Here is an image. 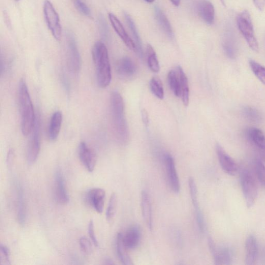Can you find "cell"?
I'll return each instance as SVG.
<instances>
[{"instance_id": "6da1fadb", "label": "cell", "mask_w": 265, "mask_h": 265, "mask_svg": "<svg viewBox=\"0 0 265 265\" xmlns=\"http://www.w3.org/2000/svg\"><path fill=\"white\" fill-rule=\"evenodd\" d=\"M110 105L113 132L119 143L125 144L129 140L130 132L125 115L124 101L118 92L111 93Z\"/></svg>"}, {"instance_id": "7a4b0ae2", "label": "cell", "mask_w": 265, "mask_h": 265, "mask_svg": "<svg viewBox=\"0 0 265 265\" xmlns=\"http://www.w3.org/2000/svg\"><path fill=\"white\" fill-rule=\"evenodd\" d=\"M92 53L99 86L101 88H106L111 80V66L107 47L102 42H97L93 46Z\"/></svg>"}, {"instance_id": "3957f363", "label": "cell", "mask_w": 265, "mask_h": 265, "mask_svg": "<svg viewBox=\"0 0 265 265\" xmlns=\"http://www.w3.org/2000/svg\"><path fill=\"white\" fill-rule=\"evenodd\" d=\"M21 128L24 136L31 134L36 119L34 107L26 81L21 80L18 89Z\"/></svg>"}, {"instance_id": "277c9868", "label": "cell", "mask_w": 265, "mask_h": 265, "mask_svg": "<svg viewBox=\"0 0 265 265\" xmlns=\"http://www.w3.org/2000/svg\"><path fill=\"white\" fill-rule=\"evenodd\" d=\"M238 29L250 48L255 52H259V45L255 37L252 19L249 12L244 10L237 18Z\"/></svg>"}, {"instance_id": "5b68a950", "label": "cell", "mask_w": 265, "mask_h": 265, "mask_svg": "<svg viewBox=\"0 0 265 265\" xmlns=\"http://www.w3.org/2000/svg\"><path fill=\"white\" fill-rule=\"evenodd\" d=\"M240 184L245 201L248 208H251L258 195V187L252 173L247 169H243L240 174Z\"/></svg>"}, {"instance_id": "8992f818", "label": "cell", "mask_w": 265, "mask_h": 265, "mask_svg": "<svg viewBox=\"0 0 265 265\" xmlns=\"http://www.w3.org/2000/svg\"><path fill=\"white\" fill-rule=\"evenodd\" d=\"M30 134L27 148L26 159L28 164L31 165L36 161L41 150V120L39 115L36 116L35 124Z\"/></svg>"}, {"instance_id": "52a82bcc", "label": "cell", "mask_w": 265, "mask_h": 265, "mask_svg": "<svg viewBox=\"0 0 265 265\" xmlns=\"http://www.w3.org/2000/svg\"><path fill=\"white\" fill-rule=\"evenodd\" d=\"M44 14L47 26L54 39L60 41L62 30L59 16L53 5L49 0H46L45 1Z\"/></svg>"}, {"instance_id": "ba28073f", "label": "cell", "mask_w": 265, "mask_h": 265, "mask_svg": "<svg viewBox=\"0 0 265 265\" xmlns=\"http://www.w3.org/2000/svg\"><path fill=\"white\" fill-rule=\"evenodd\" d=\"M68 65L70 70L78 74L81 68V59L77 42L73 35L68 36Z\"/></svg>"}, {"instance_id": "9c48e42d", "label": "cell", "mask_w": 265, "mask_h": 265, "mask_svg": "<svg viewBox=\"0 0 265 265\" xmlns=\"http://www.w3.org/2000/svg\"><path fill=\"white\" fill-rule=\"evenodd\" d=\"M215 150L217 158L223 171L227 174L235 175L238 170V166L235 160L226 152L219 144H216Z\"/></svg>"}, {"instance_id": "30bf717a", "label": "cell", "mask_w": 265, "mask_h": 265, "mask_svg": "<svg viewBox=\"0 0 265 265\" xmlns=\"http://www.w3.org/2000/svg\"><path fill=\"white\" fill-rule=\"evenodd\" d=\"M246 136L257 149L260 159L265 162V135L262 131L257 128H249L246 130Z\"/></svg>"}, {"instance_id": "8fae6325", "label": "cell", "mask_w": 265, "mask_h": 265, "mask_svg": "<svg viewBox=\"0 0 265 265\" xmlns=\"http://www.w3.org/2000/svg\"><path fill=\"white\" fill-rule=\"evenodd\" d=\"M79 155L80 161L89 172L95 168L97 158L94 150L84 142L82 141L79 147Z\"/></svg>"}, {"instance_id": "7c38bea8", "label": "cell", "mask_w": 265, "mask_h": 265, "mask_svg": "<svg viewBox=\"0 0 265 265\" xmlns=\"http://www.w3.org/2000/svg\"><path fill=\"white\" fill-rule=\"evenodd\" d=\"M164 160L166 171L170 187L173 192L178 193L180 191L181 185H180L174 159L171 155L166 154L164 158Z\"/></svg>"}, {"instance_id": "4fadbf2b", "label": "cell", "mask_w": 265, "mask_h": 265, "mask_svg": "<svg viewBox=\"0 0 265 265\" xmlns=\"http://www.w3.org/2000/svg\"><path fill=\"white\" fill-rule=\"evenodd\" d=\"M116 70L120 78L130 80L137 73V66L135 62L129 57H124L118 61Z\"/></svg>"}, {"instance_id": "5bb4252c", "label": "cell", "mask_w": 265, "mask_h": 265, "mask_svg": "<svg viewBox=\"0 0 265 265\" xmlns=\"http://www.w3.org/2000/svg\"><path fill=\"white\" fill-rule=\"evenodd\" d=\"M141 238V229L138 225L130 226L125 234L122 235L123 241L128 250L136 248L140 243Z\"/></svg>"}, {"instance_id": "9a60e30c", "label": "cell", "mask_w": 265, "mask_h": 265, "mask_svg": "<svg viewBox=\"0 0 265 265\" xmlns=\"http://www.w3.org/2000/svg\"><path fill=\"white\" fill-rule=\"evenodd\" d=\"M109 19L113 29L125 43L128 48L132 51L136 52V47L135 43L132 41L125 27L118 20L117 17L112 13L109 14Z\"/></svg>"}, {"instance_id": "2e32d148", "label": "cell", "mask_w": 265, "mask_h": 265, "mask_svg": "<svg viewBox=\"0 0 265 265\" xmlns=\"http://www.w3.org/2000/svg\"><path fill=\"white\" fill-rule=\"evenodd\" d=\"M55 194L56 201L60 204L66 205L69 203L70 197L66 189L63 174L60 169L55 175Z\"/></svg>"}, {"instance_id": "e0dca14e", "label": "cell", "mask_w": 265, "mask_h": 265, "mask_svg": "<svg viewBox=\"0 0 265 265\" xmlns=\"http://www.w3.org/2000/svg\"><path fill=\"white\" fill-rule=\"evenodd\" d=\"M245 264L253 265L256 262L259 253L258 242L256 237L249 235L245 241Z\"/></svg>"}, {"instance_id": "ac0fdd59", "label": "cell", "mask_w": 265, "mask_h": 265, "mask_svg": "<svg viewBox=\"0 0 265 265\" xmlns=\"http://www.w3.org/2000/svg\"><path fill=\"white\" fill-rule=\"evenodd\" d=\"M106 196L105 190L98 187L92 188L88 193V200L90 204L99 213L103 212Z\"/></svg>"}, {"instance_id": "d6986e66", "label": "cell", "mask_w": 265, "mask_h": 265, "mask_svg": "<svg viewBox=\"0 0 265 265\" xmlns=\"http://www.w3.org/2000/svg\"><path fill=\"white\" fill-rule=\"evenodd\" d=\"M141 207L144 220L148 228L150 230H152L153 229L152 205H151L149 194L145 191L141 192Z\"/></svg>"}, {"instance_id": "ffe728a7", "label": "cell", "mask_w": 265, "mask_h": 265, "mask_svg": "<svg viewBox=\"0 0 265 265\" xmlns=\"http://www.w3.org/2000/svg\"><path fill=\"white\" fill-rule=\"evenodd\" d=\"M224 51L231 59L236 58L237 55V41L236 36L231 28L226 30L224 34L223 42Z\"/></svg>"}, {"instance_id": "44dd1931", "label": "cell", "mask_w": 265, "mask_h": 265, "mask_svg": "<svg viewBox=\"0 0 265 265\" xmlns=\"http://www.w3.org/2000/svg\"><path fill=\"white\" fill-rule=\"evenodd\" d=\"M198 12L203 21L208 25L214 21L215 10L213 4L208 0H202L198 3Z\"/></svg>"}, {"instance_id": "7402d4cb", "label": "cell", "mask_w": 265, "mask_h": 265, "mask_svg": "<svg viewBox=\"0 0 265 265\" xmlns=\"http://www.w3.org/2000/svg\"><path fill=\"white\" fill-rule=\"evenodd\" d=\"M17 220L20 225L23 226L26 221V208L23 187L20 184L16 185Z\"/></svg>"}, {"instance_id": "603a6c76", "label": "cell", "mask_w": 265, "mask_h": 265, "mask_svg": "<svg viewBox=\"0 0 265 265\" xmlns=\"http://www.w3.org/2000/svg\"><path fill=\"white\" fill-rule=\"evenodd\" d=\"M62 122V115L60 111H56L51 117L48 130V136L51 141L57 139Z\"/></svg>"}, {"instance_id": "cb8c5ba5", "label": "cell", "mask_w": 265, "mask_h": 265, "mask_svg": "<svg viewBox=\"0 0 265 265\" xmlns=\"http://www.w3.org/2000/svg\"><path fill=\"white\" fill-rule=\"evenodd\" d=\"M214 264L217 265H229L232 264L233 253L228 247H222L216 249L212 254Z\"/></svg>"}, {"instance_id": "d4e9b609", "label": "cell", "mask_w": 265, "mask_h": 265, "mask_svg": "<svg viewBox=\"0 0 265 265\" xmlns=\"http://www.w3.org/2000/svg\"><path fill=\"white\" fill-rule=\"evenodd\" d=\"M116 251L118 257L120 262L124 265H132L130 255L128 253V249L126 247L122 239V234L118 233L116 238Z\"/></svg>"}, {"instance_id": "484cf974", "label": "cell", "mask_w": 265, "mask_h": 265, "mask_svg": "<svg viewBox=\"0 0 265 265\" xmlns=\"http://www.w3.org/2000/svg\"><path fill=\"white\" fill-rule=\"evenodd\" d=\"M178 72L180 80H181V98L184 106H187L189 103L190 90H189L188 80L186 74L181 66L176 68Z\"/></svg>"}, {"instance_id": "4316f807", "label": "cell", "mask_w": 265, "mask_h": 265, "mask_svg": "<svg viewBox=\"0 0 265 265\" xmlns=\"http://www.w3.org/2000/svg\"><path fill=\"white\" fill-rule=\"evenodd\" d=\"M155 15L157 20L163 31L170 39H173L174 34L171 25H170L168 19L161 11V9L158 7H156Z\"/></svg>"}, {"instance_id": "83f0119b", "label": "cell", "mask_w": 265, "mask_h": 265, "mask_svg": "<svg viewBox=\"0 0 265 265\" xmlns=\"http://www.w3.org/2000/svg\"><path fill=\"white\" fill-rule=\"evenodd\" d=\"M167 80L170 89L175 96L181 97V80L177 68L169 71L167 76Z\"/></svg>"}, {"instance_id": "f1b7e54d", "label": "cell", "mask_w": 265, "mask_h": 265, "mask_svg": "<svg viewBox=\"0 0 265 265\" xmlns=\"http://www.w3.org/2000/svg\"><path fill=\"white\" fill-rule=\"evenodd\" d=\"M126 20L127 22L130 29L132 33V36L134 37V39L135 41V45L136 47V52L139 57L143 58L144 57V53L143 51V46H142V43L140 39V37L139 35L136 26L132 21L131 16L127 14H125Z\"/></svg>"}, {"instance_id": "f546056e", "label": "cell", "mask_w": 265, "mask_h": 265, "mask_svg": "<svg viewBox=\"0 0 265 265\" xmlns=\"http://www.w3.org/2000/svg\"><path fill=\"white\" fill-rule=\"evenodd\" d=\"M148 64L149 68L154 73H158L160 67L157 54L152 46L148 45L147 47Z\"/></svg>"}, {"instance_id": "4dcf8cb0", "label": "cell", "mask_w": 265, "mask_h": 265, "mask_svg": "<svg viewBox=\"0 0 265 265\" xmlns=\"http://www.w3.org/2000/svg\"><path fill=\"white\" fill-rule=\"evenodd\" d=\"M150 88L154 95L160 100L163 99L164 91L161 81L157 78H154L150 81Z\"/></svg>"}, {"instance_id": "1f68e13d", "label": "cell", "mask_w": 265, "mask_h": 265, "mask_svg": "<svg viewBox=\"0 0 265 265\" xmlns=\"http://www.w3.org/2000/svg\"><path fill=\"white\" fill-rule=\"evenodd\" d=\"M188 187L192 204L194 207L195 212L201 211L200 205H199L197 187L193 178L188 179Z\"/></svg>"}, {"instance_id": "d6a6232c", "label": "cell", "mask_w": 265, "mask_h": 265, "mask_svg": "<svg viewBox=\"0 0 265 265\" xmlns=\"http://www.w3.org/2000/svg\"><path fill=\"white\" fill-rule=\"evenodd\" d=\"M243 114L248 120L253 122H260L262 120V115L257 109L251 106L245 107L243 109Z\"/></svg>"}, {"instance_id": "836d02e7", "label": "cell", "mask_w": 265, "mask_h": 265, "mask_svg": "<svg viewBox=\"0 0 265 265\" xmlns=\"http://www.w3.org/2000/svg\"><path fill=\"white\" fill-rule=\"evenodd\" d=\"M250 68L259 80L265 85V67L258 62L251 60L249 61Z\"/></svg>"}, {"instance_id": "e575fe53", "label": "cell", "mask_w": 265, "mask_h": 265, "mask_svg": "<svg viewBox=\"0 0 265 265\" xmlns=\"http://www.w3.org/2000/svg\"><path fill=\"white\" fill-rule=\"evenodd\" d=\"M117 196L115 193L111 194L106 212V219L111 221L114 217L117 206Z\"/></svg>"}, {"instance_id": "d590c367", "label": "cell", "mask_w": 265, "mask_h": 265, "mask_svg": "<svg viewBox=\"0 0 265 265\" xmlns=\"http://www.w3.org/2000/svg\"><path fill=\"white\" fill-rule=\"evenodd\" d=\"M255 171L260 183L265 187V165L261 159H258L255 162Z\"/></svg>"}, {"instance_id": "8d00e7d4", "label": "cell", "mask_w": 265, "mask_h": 265, "mask_svg": "<svg viewBox=\"0 0 265 265\" xmlns=\"http://www.w3.org/2000/svg\"><path fill=\"white\" fill-rule=\"evenodd\" d=\"M0 264L1 265H10V251L9 249L2 244L0 245Z\"/></svg>"}, {"instance_id": "74e56055", "label": "cell", "mask_w": 265, "mask_h": 265, "mask_svg": "<svg viewBox=\"0 0 265 265\" xmlns=\"http://www.w3.org/2000/svg\"><path fill=\"white\" fill-rule=\"evenodd\" d=\"M74 5L81 14L87 17H91V12L89 7L81 0H73Z\"/></svg>"}, {"instance_id": "f35d334b", "label": "cell", "mask_w": 265, "mask_h": 265, "mask_svg": "<svg viewBox=\"0 0 265 265\" xmlns=\"http://www.w3.org/2000/svg\"><path fill=\"white\" fill-rule=\"evenodd\" d=\"M80 248L82 252L87 254H90L92 252V246L90 241L82 237L80 239Z\"/></svg>"}, {"instance_id": "ab89813d", "label": "cell", "mask_w": 265, "mask_h": 265, "mask_svg": "<svg viewBox=\"0 0 265 265\" xmlns=\"http://www.w3.org/2000/svg\"><path fill=\"white\" fill-rule=\"evenodd\" d=\"M88 233L92 243L96 247H98L99 246V242L95 234V232H94V223L92 220H91L89 223Z\"/></svg>"}, {"instance_id": "60d3db41", "label": "cell", "mask_w": 265, "mask_h": 265, "mask_svg": "<svg viewBox=\"0 0 265 265\" xmlns=\"http://www.w3.org/2000/svg\"><path fill=\"white\" fill-rule=\"evenodd\" d=\"M14 159V153L12 149L9 150L6 158V163L9 168L12 167Z\"/></svg>"}, {"instance_id": "b9f144b4", "label": "cell", "mask_w": 265, "mask_h": 265, "mask_svg": "<svg viewBox=\"0 0 265 265\" xmlns=\"http://www.w3.org/2000/svg\"><path fill=\"white\" fill-rule=\"evenodd\" d=\"M255 7H256L260 11H263L265 8V0H253Z\"/></svg>"}, {"instance_id": "7bdbcfd3", "label": "cell", "mask_w": 265, "mask_h": 265, "mask_svg": "<svg viewBox=\"0 0 265 265\" xmlns=\"http://www.w3.org/2000/svg\"><path fill=\"white\" fill-rule=\"evenodd\" d=\"M141 118L144 125L146 127L148 126L149 124V115L147 111L145 109H142L141 110Z\"/></svg>"}, {"instance_id": "ee69618b", "label": "cell", "mask_w": 265, "mask_h": 265, "mask_svg": "<svg viewBox=\"0 0 265 265\" xmlns=\"http://www.w3.org/2000/svg\"><path fill=\"white\" fill-rule=\"evenodd\" d=\"M100 25L103 35L104 36H106L107 28L105 21L103 20V18H101L100 20Z\"/></svg>"}, {"instance_id": "f6af8a7d", "label": "cell", "mask_w": 265, "mask_h": 265, "mask_svg": "<svg viewBox=\"0 0 265 265\" xmlns=\"http://www.w3.org/2000/svg\"><path fill=\"white\" fill-rule=\"evenodd\" d=\"M170 1L176 6H178L181 3V0H170Z\"/></svg>"}, {"instance_id": "bcb514c9", "label": "cell", "mask_w": 265, "mask_h": 265, "mask_svg": "<svg viewBox=\"0 0 265 265\" xmlns=\"http://www.w3.org/2000/svg\"><path fill=\"white\" fill-rule=\"evenodd\" d=\"M106 263H105V264H106V265H113V264H114V263H113L112 261H111L110 259H106Z\"/></svg>"}, {"instance_id": "7dc6e473", "label": "cell", "mask_w": 265, "mask_h": 265, "mask_svg": "<svg viewBox=\"0 0 265 265\" xmlns=\"http://www.w3.org/2000/svg\"><path fill=\"white\" fill-rule=\"evenodd\" d=\"M146 1L148 3H153L155 1V0H146Z\"/></svg>"}, {"instance_id": "c3c4849f", "label": "cell", "mask_w": 265, "mask_h": 265, "mask_svg": "<svg viewBox=\"0 0 265 265\" xmlns=\"http://www.w3.org/2000/svg\"><path fill=\"white\" fill-rule=\"evenodd\" d=\"M16 1H20V0H16Z\"/></svg>"}]
</instances>
